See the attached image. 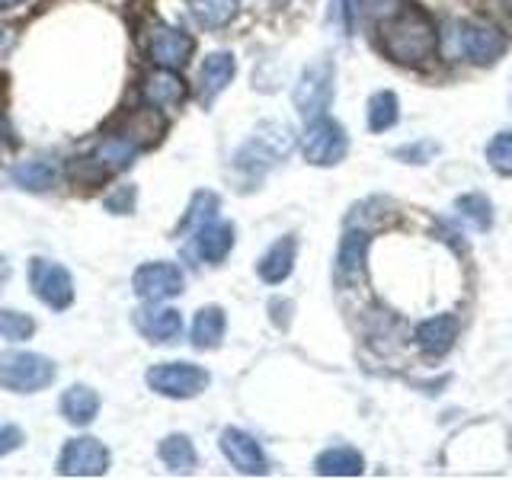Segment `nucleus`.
Here are the masks:
<instances>
[{"mask_svg":"<svg viewBox=\"0 0 512 480\" xmlns=\"http://www.w3.org/2000/svg\"><path fill=\"white\" fill-rule=\"evenodd\" d=\"M192 36H186L183 29H173V26H164V23H157L151 29V36H148V55L154 64H160V68H183V64L189 61L192 55Z\"/></svg>","mask_w":512,"mask_h":480,"instance_id":"ddd939ff","label":"nucleus"},{"mask_svg":"<svg viewBox=\"0 0 512 480\" xmlns=\"http://www.w3.org/2000/svg\"><path fill=\"white\" fill-rule=\"evenodd\" d=\"M295 256H298V240L279 237L276 244L260 256V263H256V276H260L266 285H282L288 276H292Z\"/></svg>","mask_w":512,"mask_h":480,"instance_id":"6ab92c4d","label":"nucleus"},{"mask_svg":"<svg viewBox=\"0 0 512 480\" xmlns=\"http://www.w3.org/2000/svg\"><path fill=\"white\" fill-rule=\"evenodd\" d=\"M458 208V215L474 224L477 231H490V224H493V205L487 196H480V192H468V196H458L455 202Z\"/></svg>","mask_w":512,"mask_h":480,"instance_id":"7c9ffc66","label":"nucleus"},{"mask_svg":"<svg viewBox=\"0 0 512 480\" xmlns=\"http://www.w3.org/2000/svg\"><path fill=\"white\" fill-rule=\"evenodd\" d=\"M157 455H160V461H164L173 474H189L192 468H196V461H199L196 445H192L189 436H180V432H176V436H167L164 442H160L157 445Z\"/></svg>","mask_w":512,"mask_h":480,"instance_id":"bb28decb","label":"nucleus"},{"mask_svg":"<svg viewBox=\"0 0 512 480\" xmlns=\"http://www.w3.org/2000/svg\"><path fill=\"white\" fill-rule=\"evenodd\" d=\"M36 333V320L23 311H13V308H0V340H10V343H20L29 340Z\"/></svg>","mask_w":512,"mask_h":480,"instance_id":"2f4dec72","label":"nucleus"},{"mask_svg":"<svg viewBox=\"0 0 512 480\" xmlns=\"http://www.w3.org/2000/svg\"><path fill=\"white\" fill-rule=\"evenodd\" d=\"M109 471V448L93 436L64 442L58 455V474L64 477H103Z\"/></svg>","mask_w":512,"mask_h":480,"instance_id":"9d476101","label":"nucleus"},{"mask_svg":"<svg viewBox=\"0 0 512 480\" xmlns=\"http://www.w3.org/2000/svg\"><path fill=\"white\" fill-rule=\"evenodd\" d=\"M13 186H20L26 192H48L58 183V164L48 157H32V160H20L10 170Z\"/></svg>","mask_w":512,"mask_h":480,"instance_id":"4be33fe9","label":"nucleus"},{"mask_svg":"<svg viewBox=\"0 0 512 480\" xmlns=\"http://www.w3.org/2000/svg\"><path fill=\"white\" fill-rule=\"evenodd\" d=\"M397 10H404L400 7V0H362V13L372 16V20H378V23H384Z\"/></svg>","mask_w":512,"mask_h":480,"instance_id":"c9c22d12","label":"nucleus"},{"mask_svg":"<svg viewBox=\"0 0 512 480\" xmlns=\"http://www.w3.org/2000/svg\"><path fill=\"white\" fill-rule=\"evenodd\" d=\"M61 416L71 426H90L100 413V394H96L90 384H71L68 391L61 394Z\"/></svg>","mask_w":512,"mask_h":480,"instance_id":"412c9836","label":"nucleus"},{"mask_svg":"<svg viewBox=\"0 0 512 480\" xmlns=\"http://www.w3.org/2000/svg\"><path fill=\"white\" fill-rule=\"evenodd\" d=\"M132 288L141 301H170L183 292V272L176 263H144L135 269Z\"/></svg>","mask_w":512,"mask_h":480,"instance_id":"9b49d317","label":"nucleus"},{"mask_svg":"<svg viewBox=\"0 0 512 480\" xmlns=\"http://www.w3.org/2000/svg\"><path fill=\"white\" fill-rule=\"evenodd\" d=\"M164 116H160V109L154 106H144V109H135V112H128V116L122 119V125L116 128L119 135L125 138H132L138 148H151V144L160 141V135H164Z\"/></svg>","mask_w":512,"mask_h":480,"instance_id":"aec40b11","label":"nucleus"},{"mask_svg":"<svg viewBox=\"0 0 512 480\" xmlns=\"http://www.w3.org/2000/svg\"><path fill=\"white\" fill-rule=\"evenodd\" d=\"M333 84H336V68L330 58H317L308 68L301 71L295 84V109L304 119L327 116V109L333 103Z\"/></svg>","mask_w":512,"mask_h":480,"instance_id":"0eeeda50","label":"nucleus"},{"mask_svg":"<svg viewBox=\"0 0 512 480\" xmlns=\"http://www.w3.org/2000/svg\"><path fill=\"white\" fill-rule=\"evenodd\" d=\"M186 4L196 23L205 29H224L240 10V0H186Z\"/></svg>","mask_w":512,"mask_h":480,"instance_id":"cd10ccee","label":"nucleus"},{"mask_svg":"<svg viewBox=\"0 0 512 480\" xmlns=\"http://www.w3.org/2000/svg\"><path fill=\"white\" fill-rule=\"evenodd\" d=\"M23 445V429L20 426H0V458L16 452Z\"/></svg>","mask_w":512,"mask_h":480,"instance_id":"e433bc0d","label":"nucleus"},{"mask_svg":"<svg viewBox=\"0 0 512 480\" xmlns=\"http://www.w3.org/2000/svg\"><path fill=\"white\" fill-rule=\"evenodd\" d=\"M365 116H368V128H372L375 135H381V132H388V128H394L397 119H400V100H397V93H391V90H378V93H372V100H368Z\"/></svg>","mask_w":512,"mask_h":480,"instance_id":"c85d7f7f","label":"nucleus"},{"mask_svg":"<svg viewBox=\"0 0 512 480\" xmlns=\"http://www.w3.org/2000/svg\"><path fill=\"white\" fill-rule=\"evenodd\" d=\"M7 282H10V263H7V256H0V292H4Z\"/></svg>","mask_w":512,"mask_h":480,"instance_id":"58836bf2","label":"nucleus"},{"mask_svg":"<svg viewBox=\"0 0 512 480\" xmlns=\"http://www.w3.org/2000/svg\"><path fill=\"white\" fill-rule=\"evenodd\" d=\"M138 144L132 138H125L119 132H109L87 157H77L74 160V180L80 183H100L112 173H122L135 164L138 157Z\"/></svg>","mask_w":512,"mask_h":480,"instance_id":"20e7f679","label":"nucleus"},{"mask_svg":"<svg viewBox=\"0 0 512 480\" xmlns=\"http://www.w3.org/2000/svg\"><path fill=\"white\" fill-rule=\"evenodd\" d=\"M234 247V224L231 221H208L202 224V228L196 231V240H192V250H196V256L202 263H212L218 266L224 256L231 253Z\"/></svg>","mask_w":512,"mask_h":480,"instance_id":"f3484780","label":"nucleus"},{"mask_svg":"<svg viewBox=\"0 0 512 480\" xmlns=\"http://www.w3.org/2000/svg\"><path fill=\"white\" fill-rule=\"evenodd\" d=\"M58 378L55 362L42 352L10 349L0 352V388L13 394H39Z\"/></svg>","mask_w":512,"mask_h":480,"instance_id":"7ed1b4c3","label":"nucleus"},{"mask_svg":"<svg viewBox=\"0 0 512 480\" xmlns=\"http://www.w3.org/2000/svg\"><path fill=\"white\" fill-rule=\"evenodd\" d=\"M458 333H461V320L455 314L426 317V320L416 324V346H420L426 356L439 359V356H445V352L455 346Z\"/></svg>","mask_w":512,"mask_h":480,"instance_id":"2eb2a0df","label":"nucleus"},{"mask_svg":"<svg viewBox=\"0 0 512 480\" xmlns=\"http://www.w3.org/2000/svg\"><path fill=\"white\" fill-rule=\"evenodd\" d=\"M381 48L404 68H423L439 52V29L429 20V13L404 7L381 23Z\"/></svg>","mask_w":512,"mask_h":480,"instance_id":"f257e3e1","label":"nucleus"},{"mask_svg":"<svg viewBox=\"0 0 512 480\" xmlns=\"http://www.w3.org/2000/svg\"><path fill=\"white\" fill-rule=\"evenodd\" d=\"M4 39H7V36H4V26H0V45H4Z\"/></svg>","mask_w":512,"mask_h":480,"instance_id":"a19ab883","label":"nucleus"},{"mask_svg":"<svg viewBox=\"0 0 512 480\" xmlns=\"http://www.w3.org/2000/svg\"><path fill=\"white\" fill-rule=\"evenodd\" d=\"M295 132L285 122H266L256 128V135L234 154V167L247 176H263L272 167H279L282 160L295 151Z\"/></svg>","mask_w":512,"mask_h":480,"instance_id":"f03ea898","label":"nucleus"},{"mask_svg":"<svg viewBox=\"0 0 512 480\" xmlns=\"http://www.w3.org/2000/svg\"><path fill=\"white\" fill-rule=\"evenodd\" d=\"M29 285L36 298L52 311H68L74 304V279L71 272L64 269L55 260H45V256H36L29 263Z\"/></svg>","mask_w":512,"mask_h":480,"instance_id":"1a4fd4ad","label":"nucleus"},{"mask_svg":"<svg viewBox=\"0 0 512 480\" xmlns=\"http://www.w3.org/2000/svg\"><path fill=\"white\" fill-rule=\"evenodd\" d=\"M132 320H135V330L148 343H176L183 333L180 311L164 308L160 301H148V308H138Z\"/></svg>","mask_w":512,"mask_h":480,"instance_id":"4468645a","label":"nucleus"},{"mask_svg":"<svg viewBox=\"0 0 512 480\" xmlns=\"http://www.w3.org/2000/svg\"><path fill=\"white\" fill-rule=\"evenodd\" d=\"M269 311H272V320H276L279 327H285L292 317H285V311H292V301H285V298H272L269 301Z\"/></svg>","mask_w":512,"mask_h":480,"instance_id":"4c0bfd02","label":"nucleus"},{"mask_svg":"<svg viewBox=\"0 0 512 480\" xmlns=\"http://www.w3.org/2000/svg\"><path fill=\"white\" fill-rule=\"evenodd\" d=\"M439 154V141H410V144H400V148H394V157L404 160V164H429V160H436Z\"/></svg>","mask_w":512,"mask_h":480,"instance_id":"72a5a7b5","label":"nucleus"},{"mask_svg":"<svg viewBox=\"0 0 512 480\" xmlns=\"http://www.w3.org/2000/svg\"><path fill=\"white\" fill-rule=\"evenodd\" d=\"M301 151H304V160L314 167H333L340 164L349 151V135L346 128L330 119V116H317L308 122L301 135Z\"/></svg>","mask_w":512,"mask_h":480,"instance_id":"6e6552de","label":"nucleus"},{"mask_svg":"<svg viewBox=\"0 0 512 480\" xmlns=\"http://www.w3.org/2000/svg\"><path fill=\"white\" fill-rule=\"evenodd\" d=\"M314 471L320 477H359L365 471V458L362 452H356V448H349V445L327 448V452L317 455Z\"/></svg>","mask_w":512,"mask_h":480,"instance_id":"b1692460","label":"nucleus"},{"mask_svg":"<svg viewBox=\"0 0 512 480\" xmlns=\"http://www.w3.org/2000/svg\"><path fill=\"white\" fill-rule=\"evenodd\" d=\"M218 196L215 192H196L192 196V202H189V212L183 215V221H180V228H176V234H186V231H199L202 224H208V221H215V215H218Z\"/></svg>","mask_w":512,"mask_h":480,"instance_id":"c756f323","label":"nucleus"},{"mask_svg":"<svg viewBox=\"0 0 512 480\" xmlns=\"http://www.w3.org/2000/svg\"><path fill=\"white\" fill-rule=\"evenodd\" d=\"M368 244H372V234L365 228H349L340 240V250H336V272L340 276H359L365 269V256H368Z\"/></svg>","mask_w":512,"mask_h":480,"instance_id":"5701e85b","label":"nucleus"},{"mask_svg":"<svg viewBox=\"0 0 512 480\" xmlns=\"http://www.w3.org/2000/svg\"><path fill=\"white\" fill-rule=\"evenodd\" d=\"M141 96H144V103L154 106V109H170V106H180L186 100V84L176 71L160 68V71L144 77Z\"/></svg>","mask_w":512,"mask_h":480,"instance_id":"a211bd4d","label":"nucleus"},{"mask_svg":"<svg viewBox=\"0 0 512 480\" xmlns=\"http://www.w3.org/2000/svg\"><path fill=\"white\" fill-rule=\"evenodd\" d=\"M23 4H32V0H0V10H16Z\"/></svg>","mask_w":512,"mask_h":480,"instance_id":"ea45409f","label":"nucleus"},{"mask_svg":"<svg viewBox=\"0 0 512 480\" xmlns=\"http://www.w3.org/2000/svg\"><path fill=\"white\" fill-rule=\"evenodd\" d=\"M394 218V202L384 199V196H372L359 205H352V212L346 215V228H384Z\"/></svg>","mask_w":512,"mask_h":480,"instance_id":"a878e982","label":"nucleus"},{"mask_svg":"<svg viewBox=\"0 0 512 480\" xmlns=\"http://www.w3.org/2000/svg\"><path fill=\"white\" fill-rule=\"evenodd\" d=\"M487 164L500 176H512V132L493 135V141L487 144Z\"/></svg>","mask_w":512,"mask_h":480,"instance_id":"473e14b6","label":"nucleus"},{"mask_svg":"<svg viewBox=\"0 0 512 480\" xmlns=\"http://www.w3.org/2000/svg\"><path fill=\"white\" fill-rule=\"evenodd\" d=\"M237 74V61L231 52H212L199 68V103L212 106L218 96L228 90V84Z\"/></svg>","mask_w":512,"mask_h":480,"instance_id":"dca6fc26","label":"nucleus"},{"mask_svg":"<svg viewBox=\"0 0 512 480\" xmlns=\"http://www.w3.org/2000/svg\"><path fill=\"white\" fill-rule=\"evenodd\" d=\"M135 202H138V189L135 186H116L103 199V208H106L109 215H132Z\"/></svg>","mask_w":512,"mask_h":480,"instance_id":"f704fd0d","label":"nucleus"},{"mask_svg":"<svg viewBox=\"0 0 512 480\" xmlns=\"http://www.w3.org/2000/svg\"><path fill=\"white\" fill-rule=\"evenodd\" d=\"M452 45L458 58L477 64V68H487V64H496L506 55L509 39H506V32H500L496 26L477 23V20H455Z\"/></svg>","mask_w":512,"mask_h":480,"instance_id":"39448f33","label":"nucleus"},{"mask_svg":"<svg viewBox=\"0 0 512 480\" xmlns=\"http://www.w3.org/2000/svg\"><path fill=\"white\" fill-rule=\"evenodd\" d=\"M224 327H228V317L218 308V304H208L196 314L192 320V346L196 349H218L221 340H224Z\"/></svg>","mask_w":512,"mask_h":480,"instance_id":"393cba45","label":"nucleus"},{"mask_svg":"<svg viewBox=\"0 0 512 480\" xmlns=\"http://www.w3.org/2000/svg\"><path fill=\"white\" fill-rule=\"evenodd\" d=\"M144 381H148V388L160 397L192 400L212 384V375H208L205 368L196 362H160V365L148 368Z\"/></svg>","mask_w":512,"mask_h":480,"instance_id":"423d86ee","label":"nucleus"},{"mask_svg":"<svg viewBox=\"0 0 512 480\" xmlns=\"http://www.w3.org/2000/svg\"><path fill=\"white\" fill-rule=\"evenodd\" d=\"M221 452L224 458L231 461V468L240 471V474H250V477H260L269 471V461L263 455V445L256 442L250 432L237 429V426H228L221 432Z\"/></svg>","mask_w":512,"mask_h":480,"instance_id":"f8f14e48","label":"nucleus"}]
</instances>
